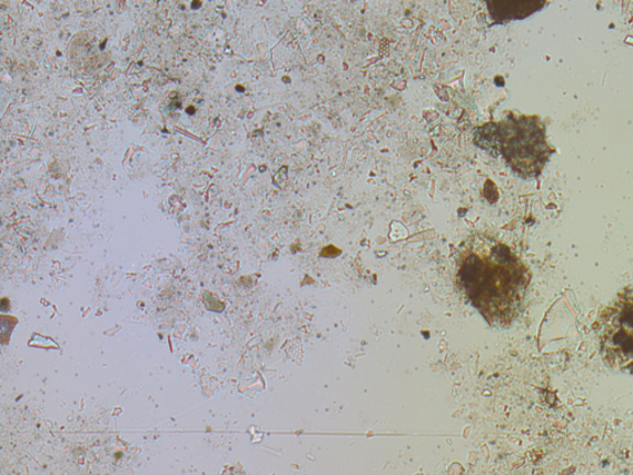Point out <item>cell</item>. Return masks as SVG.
Wrapping results in <instances>:
<instances>
[{
    "instance_id": "cell-2",
    "label": "cell",
    "mask_w": 633,
    "mask_h": 475,
    "mask_svg": "<svg viewBox=\"0 0 633 475\" xmlns=\"http://www.w3.org/2000/svg\"><path fill=\"white\" fill-rule=\"evenodd\" d=\"M602 360L621 373L633 375V294L613 300L598 324Z\"/></svg>"
},
{
    "instance_id": "cell-1",
    "label": "cell",
    "mask_w": 633,
    "mask_h": 475,
    "mask_svg": "<svg viewBox=\"0 0 633 475\" xmlns=\"http://www.w3.org/2000/svg\"><path fill=\"white\" fill-rule=\"evenodd\" d=\"M462 292L489 323L509 325L520 314L530 276L508 246L473 238L458 259Z\"/></svg>"
},
{
    "instance_id": "cell-3",
    "label": "cell",
    "mask_w": 633,
    "mask_h": 475,
    "mask_svg": "<svg viewBox=\"0 0 633 475\" xmlns=\"http://www.w3.org/2000/svg\"><path fill=\"white\" fill-rule=\"evenodd\" d=\"M492 133L495 136L492 148L500 147L504 157L517 170L530 172L536 167L537 158L543 157V152L532 148L536 142H543V137L537 139L541 131L532 126L526 119L503 122L500 129H492Z\"/></svg>"
}]
</instances>
